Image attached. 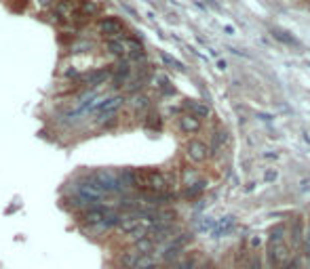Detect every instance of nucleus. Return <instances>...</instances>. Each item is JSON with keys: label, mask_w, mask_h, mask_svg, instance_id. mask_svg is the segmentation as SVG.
Listing matches in <instances>:
<instances>
[{"label": "nucleus", "mask_w": 310, "mask_h": 269, "mask_svg": "<svg viewBox=\"0 0 310 269\" xmlns=\"http://www.w3.org/2000/svg\"><path fill=\"white\" fill-rule=\"evenodd\" d=\"M306 2H310V0H306Z\"/></svg>", "instance_id": "20e7f679"}, {"label": "nucleus", "mask_w": 310, "mask_h": 269, "mask_svg": "<svg viewBox=\"0 0 310 269\" xmlns=\"http://www.w3.org/2000/svg\"><path fill=\"white\" fill-rule=\"evenodd\" d=\"M95 28L97 32H100L102 38L105 40H118V38H129V30H127V25L122 23L118 17H102V19H97L95 21Z\"/></svg>", "instance_id": "f257e3e1"}, {"label": "nucleus", "mask_w": 310, "mask_h": 269, "mask_svg": "<svg viewBox=\"0 0 310 269\" xmlns=\"http://www.w3.org/2000/svg\"><path fill=\"white\" fill-rule=\"evenodd\" d=\"M302 253H304L306 257H310V240H306V242H304V246H302Z\"/></svg>", "instance_id": "7ed1b4c3"}, {"label": "nucleus", "mask_w": 310, "mask_h": 269, "mask_svg": "<svg viewBox=\"0 0 310 269\" xmlns=\"http://www.w3.org/2000/svg\"><path fill=\"white\" fill-rule=\"evenodd\" d=\"M36 4H38L40 8H44V6H53V0H36Z\"/></svg>", "instance_id": "f03ea898"}]
</instances>
